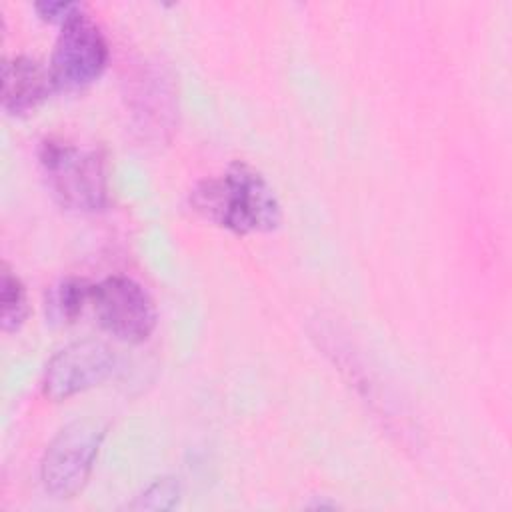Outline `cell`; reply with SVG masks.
Masks as SVG:
<instances>
[{"instance_id":"cell-3","label":"cell","mask_w":512,"mask_h":512,"mask_svg":"<svg viewBox=\"0 0 512 512\" xmlns=\"http://www.w3.org/2000/svg\"><path fill=\"white\" fill-rule=\"evenodd\" d=\"M104 428L96 422L76 420L64 426L46 446L40 460V480L54 498H74L88 482Z\"/></svg>"},{"instance_id":"cell-4","label":"cell","mask_w":512,"mask_h":512,"mask_svg":"<svg viewBox=\"0 0 512 512\" xmlns=\"http://www.w3.org/2000/svg\"><path fill=\"white\" fill-rule=\"evenodd\" d=\"M90 308L102 330L130 344L148 340L158 324L152 296L128 276H108L92 284Z\"/></svg>"},{"instance_id":"cell-6","label":"cell","mask_w":512,"mask_h":512,"mask_svg":"<svg viewBox=\"0 0 512 512\" xmlns=\"http://www.w3.org/2000/svg\"><path fill=\"white\" fill-rule=\"evenodd\" d=\"M116 366L114 350L96 338H84L58 350L46 364L42 390L50 400H66L104 382Z\"/></svg>"},{"instance_id":"cell-2","label":"cell","mask_w":512,"mask_h":512,"mask_svg":"<svg viewBox=\"0 0 512 512\" xmlns=\"http://www.w3.org/2000/svg\"><path fill=\"white\" fill-rule=\"evenodd\" d=\"M38 162L48 190L56 202L74 212H96L108 204L106 158L60 138L40 144Z\"/></svg>"},{"instance_id":"cell-12","label":"cell","mask_w":512,"mask_h":512,"mask_svg":"<svg viewBox=\"0 0 512 512\" xmlns=\"http://www.w3.org/2000/svg\"><path fill=\"white\" fill-rule=\"evenodd\" d=\"M34 8L40 14V18H44L46 22H52V24H60V28L86 14L82 4L62 2V0H42V2H36Z\"/></svg>"},{"instance_id":"cell-1","label":"cell","mask_w":512,"mask_h":512,"mask_svg":"<svg viewBox=\"0 0 512 512\" xmlns=\"http://www.w3.org/2000/svg\"><path fill=\"white\" fill-rule=\"evenodd\" d=\"M188 200L204 220L234 234H264L282 222L272 184L246 162H232L224 172L196 182Z\"/></svg>"},{"instance_id":"cell-7","label":"cell","mask_w":512,"mask_h":512,"mask_svg":"<svg viewBox=\"0 0 512 512\" xmlns=\"http://www.w3.org/2000/svg\"><path fill=\"white\" fill-rule=\"evenodd\" d=\"M56 90L50 70L30 56H12L2 64V108L22 116L38 108Z\"/></svg>"},{"instance_id":"cell-11","label":"cell","mask_w":512,"mask_h":512,"mask_svg":"<svg viewBox=\"0 0 512 512\" xmlns=\"http://www.w3.org/2000/svg\"><path fill=\"white\" fill-rule=\"evenodd\" d=\"M180 500V484L176 478L166 476L152 482L140 496H136L128 508L130 510H170Z\"/></svg>"},{"instance_id":"cell-5","label":"cell","mask_w":512,"mask_h":512,"mask_svg":"<svg viewBox=\"0 0 512 512\" xmlns=\"http://www.w3.org/2000/svg\"><path fill=\"white\" fill-rule=\"evenodd\" d=\"M108 58L110 50L102 30L84 14L62 26L48 70L56 90H78L102 76Z\"/></svg>"},{"instance_id":"cell-8","label":"cell","mask_w":512,"mask_h":512,"mask_svg":"<svg viewBox=\"0 0 512 512\" xmlns=\"http://www.w3.org/2000/svg\"><path fill=\"white\" fill-rule=\"evenodd\" d=\"M132 114L146 134H162L174 124L176 92L172 78L158 66L144 68L130 92Z\"/></svg>"},{"instance_id":"cell-10","label":"cell","mask_w":512,"mask_h":512,"mask_svg":"<svg viewBox=\"0 0 512 512\" xmlns=\"http://www.w3.org/2000/svg\"><path fill=\"white\" fill-rule=\"evenodd\" d=\"M0 324L4 332H16L22 328V324L28 318L30 306L26 298V288L22 280L8 268V264L2 266V276H0Z\"/></svg>"},{"instance_id":"cell-9","label":"cell","mask_w":512,"mask_h":512,"mask_svg":"<svg viewBox=\"0 0 512 512\" xmlns=\"http://www.w3.org/2000/svg\"><path fill=\"white\" fill-rule=\"evenodd\" d=\"M92 282L84 278H64L46 294V316L56 324H72L90 306Z\"/></svg>"}]
</instances>
